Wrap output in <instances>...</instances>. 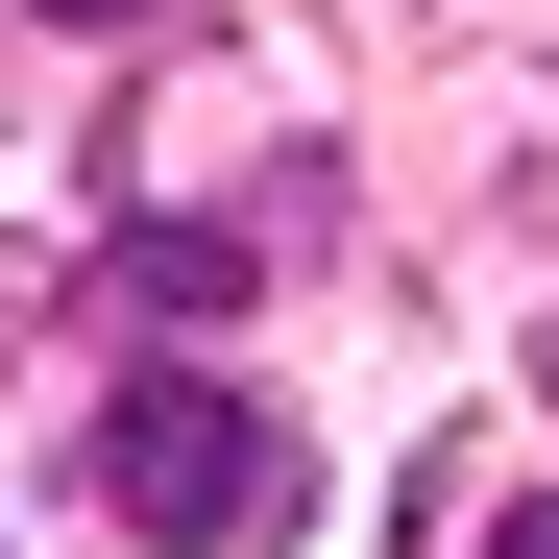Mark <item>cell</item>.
Listing matches in <instances>:
<instances>
[{"mask_svg": "<svg viewBox=\"0 0 559 559\" xmlns=\"http://www.w3.org/2000/svg\"><path fill=\"white\" fill-rule=\"evenodd\" d=\"M98 511L170 535V559H267V535L317 511V462L267 438L243 390H122V414H98Z\"/></svg>", "mask_w": 559, "mask_h": 559, "instance_id": "1", "label": "cell"}, {"mask_svg": "<svg viewBox=\"0 0 559 559\" xmlns=\"http://www.w3.org/2000/svg\"><path fill=\"white\" fill-rule=\"evenodd\" d=\"M122 293H146V317H243V243H170V219H146V243H122Z\"/></svg>", "mask_w": 559, "mask_h": 559, "instance_id": "2", "label": "cell"}, {"mask_svg": "<svg viewBox=\"0 0 559 559\" xmlns=\"http://www.w3.org/2000/svg\"><path fill=\"white\" fill-rule=\"evenodd\" d=\"M487 559H559V511H511V535H487Z\"/></svg>", "mask_w": 559, "mask_h": 559, "instance_id": "3", "label": "cell"}, {"mask_svg": "<svg viewBox=\"0 0 559 559\" xmlns=\"http://www.w3.org/2000/svg\"><path fill=\"white\" fill-rule=\"evenodd\" d=\"M49 25H146V0H49Z\"/></svg>", "mask_w": 559, "mask_h": 559, "instance_id": "4", "label": "cell"}]
</instances>
